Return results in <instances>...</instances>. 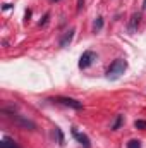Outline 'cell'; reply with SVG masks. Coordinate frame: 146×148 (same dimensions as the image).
I'll return each mask as SVG.
<instances>
[{
    "label": "cell",
    "instance_id": "obj_1",
    "mask_svg": "<svg viewBox=\"0 0 146 148\" xmlns=\"http://www.w3.org/2000/svg\"><path fill=\"white\" fill-rule=\"evenodd\" d=\"M126 69H127V62H126L124 59H117V60L108 67L107 76H108V79H117V77H120V76L124 74Z\"/></svg>",
    "mask_w": 146,
    "mask_h": 148
},
{
    "label": "cell",
    "instance_id": "obj_2",
    "mask_svg": "<svg viewBox=\"0 0 146 148\" xmlns=\"http://www.w3.org/2000/svg\"><path fill=\"white\" fill-rule=\"evenodd\" d=\"M52 102H57V103H62L65 107H71V109H76V110H81L83 109V103L74 100V98H67V97H57V98H52Z\"/></svg>",
    "mask_w": 146,
    "mask_h": 148
},
{
    "label": "cell",
    "instance_id": "obj_3",
    "mask_svg": "<svg viewBox=\"0 0 146 148\" xmlns=\"http://www.w3.org/2000/svg\"><path fill=\"white\" fill-rule=\"evenodd\" d=\"M95 52H91V50H86L83 55H81V59H79V67L81 69H86V67H89L91 66V62L95 60Z\"/></svg>",
    "mask_w": 146,
    "mask_h": 148
},
{
    "label": "cell",
    "instance_id": "obj_4",
    "mask_svg": "<svg viewBox=\"0 0 146 148\" xmlns=\"http://www.w3.org/2000/svg\"><path fill=\"white\" fill-rule=\"evenodd\" d=\"M72 136H74V138H76V140H77V141H79V143H81L84 148H89V147H91V141H89V138H88L86 134L79 133L77 129H72Z\"/></svg>",
    "mask_w": 146,
    "mask_h": 148
},
{
    "label": "cell",
    "instance_id": "obj_5",
    "mask_svg": "<svg viewBox=\"0 0 146 148\" xmlns=\"http://www.w3.org/2000/svg\"><path fill=\"white\" fill-rule=\"evenodd\" d=\"M12 119H16L17 121V124H21L23 127H26V129H35L36 126H35V122H31V121H28V119H24V117H21V115H10Z\"/></svg>",
    "mask_w": 146,
    "mask_h": 148
},
{
    "label": "cell",
    "instance_id": "obj_6",
    "mask_svg": "<svg viewBox=\"0 0 146 148\" xmlns=\"http://www.w3.org/2000/svg\"><path fill=\"white\" fill-rule=\"evenodd\" d=\"M74 33H76V29H69V31H67V33L62 36V40H60V47H67V45L72 41Z\"/></svg>",
    "mask_w": 146,
    "mask_h": 148
},
{
    "label": "cell",
    "instance_id": "obj_7",
    "mask_svg": "<svg viewBox=\"0 0 146 148\" xmlns=\"http://www.w3.org/2000/svg\"><path fill=\"white\" fill-rule=\"evenodd\" d=\"M0 147L2 148H19L17 147V143H16L14 140H10V138H3L2 143H0Z\"/></svg>",
    "mask_w": 146,
    "mask_h": 148
},
{
    "label": "cell",
    "instance_id": "obj_8",
    "mask_svg": "<svg viewBox=\"0 0 146 148\" xmlns=\"http://www.w3.org/2000/svg\"><path fill=\"white\" fill-rule=\"evenodd\" d=\"M139 19H141L139 14H134V16H132V21H131V24H129V31H134V29H136V26L139 24Z\"/></svg>",
    "mask_w": 146,
    "mask_h": 148
},
{
    "label": "cell",
    "instance_id": "obj_9",
    "mask_svg": "<svg viewBox=\"0 0 146 148\" xmlns=\"http://www.w3.org/2000/svg\"><path fill=\"white\" fill-rule=\"evenodd\" d=\"M122 121H124V119H122V115H117V119H115V121H113V124H112V129H119V127H120V124H122Z\"/></svg>",
    "mask_w": 146,
    "mask_h": 148
},
{
    "label": "cell",
    "instance_id": "obj_10",
    "mask_svg": "<svg viewBox=\"0 0 146 148\" xmlns=\"http://www.w3.org/2000/svg\"><path fill=\"white\" fill-rule=\"evenodd\" d=\"M127 148H141V141L139 140H131L127 143Z\"/></svg>",
    "mask_w": 146,
    "mask_h": 148
},
{
    "label": "cell",
    "instance_id": "obj_11",
    "mask_svg": "<svg viewBox=\"0 0 146 148\" xmlns=\"http://www.w3.org/2000/svg\"><path fill=\"white\" fill-rule=\"evenodd\" d=\"M102 28H103V19H102V17H96V21H95V29L100 31Z\"/></svg>",
    "mask_w": 146,
    "mask_h": 148
},
{
    "label": "cell",
    "instance_id": "obj_12",
    "mask_svg": "<svg viewBox=\"0 0 146 148\" xmlns=\"http://www.w3.org/2000/svg\"><path fill=\"white\" fill-rule=\"evenodd\" d=\"M134 126H136V129H146V121H136L134 122Z\"/></svg>",
    "mask_w": 146,
    "mask_h": 148
},
{
    "label": "cell",
    "instance_id": "obj_13",
    "mask_svg": "<svg viewBox=\"0 0 146 148\" xmlns=\"http://www.w3.org/2000/svg\"><path fill=\"white\" fill-rule=\"evenodd\" d=\"M55 131H57V136H59V143H60V145H64V134H62V131H60L59 127H57Z\"/></svg>",
    "mask_w": 146,
    "mask_h": 148
},
{
    "label": "cell",
    "instance_id": "obj_14",
    "mask_svg": "<svg viewBox=\"0 0 146 148\" xmlns=\"http://www.w3.org/2000/svg\"><path fill=\"white\" fill-rule=\"evenodd\" d=\"M48 17H50V14H45V16H43V21H40V26H45V24L48 23Z\"/></svg>",
    "mask_w": 146,
    "mask_h": 148
},
{
    "label": "cell",
    "instance_id": "obj_15",
    "mask_svg": "<svg viewBox=\"0 0 146 148\" xmlns=\"http://www.w3.org/2000/svg\"><path fill=\"white\" fill-rule=\"evenodd\" d=\"M83 5H84V0H79V3H77V9L81 10V9H83Z\"/></svg>",
    "mask_w": 146,
    "mask_h": 148
},
{
    "label": "cell",
    "instance_id": "obj_16",
    "mask_svg": "<svg viewBox=\"0 0 146 148\" xmlns=\"http://www.w3.org/2000/svg\"><path fill=\"white\" fill-rule=\"evenodd\" d=\"M10 7H12L10 3H3V10H7V9H10Z\"/></svg>",
    "mask_w": 146,
    "mask_h": 148
},
{
    "label": "cell",
    "instance_id": "obj_17",
    "mask_svg": "<svg viewBox=\"0 0 146 148\" xmlns=\"http://www.w3.org/2000/svg\"><path fill=\"white\" fill-rule=\"evenodd\" d=\"M143 9H145V10H146V0H145V2H143Z\"/></svg>",
    "mask_w": 146,
    "mask_h": 148
},
{
    "label": "cell",
    "instance_id": "obj_18",
    "mask_svg": "<svg viewBox=\"0 0 146 148\" xmlns=\"http://www.w3.org/2000/svg\"><path fill=\"white\" fill-rule=\"evenodd\" d=\"M55 2H57V0H55Z\"/></svg>",
    "mask_w": 146,
    "mask_h": 148
}]
</instances>
